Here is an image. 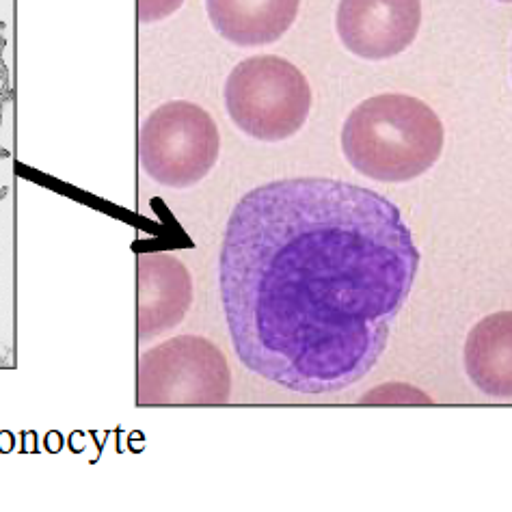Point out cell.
<instances>
[{"label": "cell", "mask_w": 512, "mask_h": 512, "mask_svg": "<svg viewBox=\"0 0 512 512\" xmlns=\"http://www.w3.org/2000/svg\"><path fill=\"white\" fill-rule=\"evenodd\" d=\"M420 268L387 197L327 178L253 188L227 221L219 284L242 366L296 394L368 376Z\"/></svg>", "instance_id": "6da1fadb"}, {"label": "cell", "mask_w": 512, "mask_h": 512, "mask_svg": "<svg viewBox=\"0 0 512 512\" xmlns=\"http://www.w3.org/2000/svg\"><path fill=\"white\" fill-rule=\"evenodd\" d=\"M344 156L357 173L407 182L433 167L443 150V124L422 100L383 93L361 102L342 128Z\"/></svg>", "instance_id": "7a4b0ae2"}, {"label": "cell", "mask_w": 512, "mask_h": 512, "mask_svg": "<svg viewBox=\"0 0 512 512\" xmlns=\"http://www.w3.org/2000/svg\"><path fill=\"white\" fill-rule=\"evenodd\" d=\"M225 111L247 137L277 143L294 137L312 111V87L294 63L260 55L240 61L225 80Z\"/></svg>", "instance_id": "3957f363"}, {"label": "cell", "mask_w": 512, "mask_h": 512, "mask_svg": "<svg viewBox=\"0 0 512 512\" xmlns=\"http://www.w3.org/2000/svg\"><path fill=\"white\" fill-rule=\"evenodd\" d=\"M221 154L217 121L201 106L175 100L147 115L139 132L141 167L156 184L184 191L206 180Z\"/></svg>", "instance_id": "277c9868"}, {"label": "cell", "mask_w": 512, "mask_h": 512, "mask_svg": "<svg viewBox=\"0 0 512 512\" xmlns=\"http://www.w3.org/2000/svg\"><path fill=\"white\" fill-rule=\"evenodd\" d=\"M232 394V374L221 350L199 335H180L139 359L137 402L221 404Z\"/></svg>", "instance_id": "5b68a950"}, {"label": "cell", "mask_w": 512, "mask_h": 512, "mask_svg": "<svg viewBox=\"0 0 512 512\" xmlns=\"http://www.w3.org/2000/svg\"><path fill=\"white\" fill-rule=\"evenodd\" d=\"M420 24L422 0H340L335 20L342 44L370 61L407 50Z\"/></svg>", "instance_id": "8992f818"}, {"label": "cell", "mask_w": 512, "mask_h": 512, "mask_svg": "<svg viewBox=\"0 0 512 512\" xmlns=\"http://www.w3.org/2000/svg\"><path fill=\"white\" fill-rule=\"evenodd\" d=\"M137 331L141 342L175 329L193 305V277L167 251L139 255Z\"/></svg>", "instance_id": "52a82bcc"}, {"label": "cell", "mask_w": 512, "mask_h": 512, "mask_svg": "<svg viewBox=\"0 0 512 512\" xmlns=\"http://www.w3.org/2000/svg\"><path fill=\"white\" fill-rule=\"evenodd\" d=\"M301 0H206V13L229 44L260 48L284 37L299 16Z\"/></svg>", "instance_id": "ba28073f"}, {"label": "cell", "mask_w": 512, "mask_h": 512, "mask_svg": "<svg viewBox=\"0 0 512 512\" xmlns=\"http://www.w3.org/2000/svg\"><path fill=\"white\" fill-rule=\"evenodd\" d=\"M465 368L482 394L512 398V312L491 314L469 331Z\"/></svg>", "instance_id": "9c48e42d"}, {"label": "cell", "mask_w": 512, "mask_h": 512, "mask_svg": "<svg viewBox=\"0 0 512 512\" xmlns=\"http://www.w3.org/2000/svg\"><path fill=\"white\" fill-rule=\"evenodd\" d=\"M184 0H137V16L141 24H154L173 16Z\"/></svg>", "instance_id": "30bf717a"}, {"label": "cell", "mask_w": 512, "mask_h": 512, "mask_svg": "<svg viewBox=\"0 0 512 512\" xmlns=\"http://www.w3.org/2000/svg\"><path fill=\"white\" fill-rule=\"evenodd\" d=\"M504 3H512V0H504Z\"/></svg>", "instance_id": "8fae6325"}]
</instances>
